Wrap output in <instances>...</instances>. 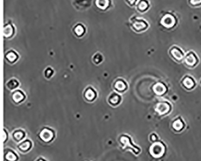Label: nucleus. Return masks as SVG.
I'll use <instances>...</instances> for the list:
<instances>
[{"mask_svg": "<svg viewBox=\"0 0 201 161\" xmlns=\"http://www.w3.org/2000/svg\"><path fill=\"white\" fill-rule=\"evenodd\" d=\"M38 136L42 142L49 144L54 140L56 132L53 129L49 127H43L39 132Z\"/></svg>", "mask_w": 201, "mask_h": 161, "instance_id": "1", "label": "nucleus"}, {"mask_svg": "<svg viewBox=\"0 0 201 161\" xmlns=\"http://www.w3.org/2000/svg\"><path fill=\"white\" fill-rule=\"evenodd\" d=\"M119 141L122 147L123 150L129 148L133 151L134 153L136 155H138L141 153V148L138 146L134 145L132 142L131 138L127 135H122L119 138Z\"/></svg>", "mask_w": 201, "mask_h": 161, "instance_id": "2", "label": "nucleus"}, {"mask_svg": "<svg viewBox=\"0 0 201 161\" xmlns=\"http://www.w3.org/2000/svg\"><path fill=\"white\" fill-rule=\"evenodd\" d=\"M199 58L196 53L191 50L185 54L183 62L189 68H194L199 63Z\"/></svg>", "mask_w": 201, "mask_h": 161, "instance_id": "3", "label": "nucleus"}, {"mask_svg": "<svg viewBox=\"0 0 201 161\" xmlns=\"http://www.w3.org/2000/svg\"><path fill=\"white\" fill-rule=\"evenodd\" d=\"M166 147L164 144L161 141H157L153 142L150 148V155L155 158L161 157L164 155Z\"/></svg>", "mask_w": 201, "mask_h": 161, "instance_id": "4", "label": "nucleus"}, {"mask_svg": "<svg viewBox=\"0 0 201 161\" xmlns=\"http://www.w3.org/2000/svg\"><path fill=\"white\" fill-rule=\"evenodd\" d=\"M172 110V106L167 101H161L155 106V110L159 116L164 117L169 114Z\"/></svg>", "mask_w": 201, "mask_h": 161, "instance_id": "5", "label": "nucleus"}, {"mask_svg": "<svg viewBox=\"0 0 201 161\" xmlns=\"http://www.w3.org/2000/svg\"><path fill=\"white\" fill-rule=\"evenodd\" d=\"M169 54L171 58L174 61L178 63H181L183 62L185 53H184L182 50L178 47V46L174 45L172 47L169 51Z\"/></svg>", "mask_w": 201, "mask_h": 161, "instance_id": "6", "label": "nucleus"}, {"mask_svg": "<svg viewBox=\"0 0 201 161\" xmlns=\"http://www.w3.org/2000/svg\"><path fill=\"white\" fill-rule=\"evenodd\" d=\"M181 85L185 90L190 91L196 88V82L192 76L186 75L181 79Z\"/></svg>", "mask_w": 201, "mask_h": 161, "instance_id": "7", "label": "nucleus"}, {"mask_svg": "<svg viewBox=\"0 0 201 161\" xmlns=\"http://www.w3.org/2000/svg\"><path fill=\"white\" fill-rule=\"evenodd\" d=\"M113 88L117 93L123 94L128 89L127 83L123 78L116 79L113 83Z\"/></svg>", "mask_w": 201, "mask_h": 161, "instance_id": "8", "label": "nucleus"}, {"mask_svg": "<svg viewBox=\"0 0 201 161\" xmlns=\"http://www.w3.org/2000/svg\"><path fill=\"white\" fill-rule=\"evenodd\" d=\"M171 128L175 132H181L185 128V121L181 117H176L172 122Z\"/></svg>", "mask_w": 201, "mask_h": 161, "instance_id": "9", "label": "nucleus"}, {"mask_svg": "<svg viewBox=\"0 0 201 161\" xmlns=\"http://www.w3.org/2000/svg\"><path fill=\"white\" fill-rule=\"evenodd\" d=\"M11 100L15 105H19L22 103L26 98V95L21 89L15 90L11 95Z\"/></svg>", "mask_w": 201, "mask_h": 161, "instance_id": "10", "label": "nucleus"}, {"mask_svg": "<svg viewBox=\"0 0 201 161\" xmlns=\"http://www.w3.org/2000/svg\"><path fill=\"white\" fill-rule=\"evenodd\" d=\"M97 93L96 89L92 86L87 87L84 92V98L85 100L89 103L93 102L97 98Z\"/></svg>", "mask_w": 201, "mask_h": 161, "instance_id": "11", "label": "nucleus"}, {"mask_svg": "<svg viewBox=\"0 0 201 161\" xmlns=\"http://www.w3.org/2000/svg\"><path fill=\"white\" fill-rule=\"evenodd\" d=\"M32 147V142L30 140H25L19 142L17 145V148L20 152L22 153H26L31 150Z\"/></svg>", "mask_w": 201, "mask_h": 161, "instance_id": "12", "label": "nucleus"}, {"mask_svg": "<svg viewBox=\"0 0 201 161\" xmlns=\"http://www.w3.org/2000/svg\"><path fill=\"white\" fill-rule=\"evenodd\" d=\"M122 101V97L117 92H114L111 93L108 98V101L109 104L112 107H116L119 106Z\"/></svg>", "mask_w": 201, "mask_h": 161, "instance_id": "13", "label": "nucleus"}, {"mask_svg": "<svg viewBox=\"0 0 201 161\" xmlns=\"http://www.w3.org/2000/svg\"><path fill=\"white\" fill-rule=\"evenodd\" d=\"M153 90L156 95L158 96H162L166 94L167 91V87L164 83L162 82H158L153 85Z\"/></svg>", "mask_w": 201, "mask_h": 161, "instance_id": "14", "label": "nucleus"}, {"mask_svg": "<svg viewBox=\"0 0 201 161\" xmlns=\"http://www.w3.org/2000/svg\"><path fill=\"white\" fill-rule=\"evenodd\" d=\"M19 54L14 50H10L6 53L4 58L10 64H14L19 59Z\"/></svg>", "mask_w": 201, "mask_h": 161, "instance_id": "15", "label": "nucleus"}, {"mask_svg": "<svg viewBox=\"0 0 201 161\" xmlns=\"http://www.w3.org/2000/svg\"><path fill=\"white\" fill-rule=\"evenodd\" d=\"M27 134L26 132L21 129H16L14 130L11 134V136H12V139L14 141L17 143H19L24 140Z\"/></svg>", "mask_w": 201, "mask_h": 161, "instance_id": "16", "label": "nucleus"}, {"mask_svg": "<svg viewBox=\"0 0 201 161\" xmlns=\"http://www.w3.org/2000/svg\"><path fill=\"white\" fill-rule=\"evenodd\" d=\"M4 158L5 160L15 161L18 160V154L10 148H6L4 150Z\"/></svg>", "mask_w": 201, "mask_h": 161, "instance_id": "17", "label": "nucleus"}, {"mask_svg": "<svg viewBox=\"0 0 201 161\" xmlns=\"http://www.w3.org/2000/svg\"><path fill=\"white\" fill-rule=\"evenodd\" d=\"M161 24L163 26L165 27L170 28L173 27L175 24V18L170 15H165L161 21Z\"/></svg>", "mask_w": 201, "mask_h": 161, "instance_id": "18", "label": "nucleus"}, {"mask_svg": "<svg viewBox=\"0 0 201 161\" xmlns=\"http://www.w3.org/2000/svg\"><path fill=\"white\" fill-rule=\"evenodd\" d=\"M19 86V82L18 80L15 78L9 80L6 84V88L10 90H15Z\"/></svg>", "mask_w": 201, "mask_h": 161, "instance_id": "19", "label": "nucleus"}, {"mask_svg": "<svg viewBox=\"0 0 201 161\" xmlns=\"http://www.w3.org/2000/svg\"><path fill=\"white\" fill-rule=\"evenodd\" d=\"M14 28L12 25L7 24L4 27L3 30V34L5 38H10L14 36Z\"/></svg>", "mask_w": 201, "mask_h": 161, "instance_id": "20", "label": "nucleus"}, {"mask_svg": "<svg viewBox=\"0 0 201 161\" xmlns=\"http://www.w3.org/2000/svg\"><path fill=\"white\" fill-rule=\"evenodd\" d=\"M133 28L136 31H141L145 30L147 28V24L143 21H137L134 22L133 25Z\"/></svg>", "mask_w": 201, "mask_h": 161, "instance_id": "21", "label": "nucleus"}, {"mask_svg": "<svg viewBox=\"0 0 201 161\" xmlns=\"http://www.w3.org/2000/svg\"><path fill=\"white\" fill-rule=\"evenodd\" d=\"M74 31L77 36L82 37L85 33V28L82 25L78 24L74 28Z\"/></svg>", "mask_w": 201, "mask_h": 161, "instance_id": "22", "label": "nucleus"}, {"mask_svg": "<svg viewBox=\"0 0 201 161\" xmlns=\"http://www.w3.org/2000/svg\"><path fill=\"white\" fill-rule=\"evenodd\" d=\"M103 61V57L102 54L99 53H97L94 55L92 57V62L96 65L100 64Z\"/></svg>", "mask_w": 201, "mask_h": 161, "instance_id": "23", "label": "nucleus"}, {"mask_svg": "<svg viewBox=\"0 0 201 161\" xmlns=\"http://www.w3.org/2000/svg\"><path fill=\"white\" fill-rule=\"evenodd\" d=\"M54 74V71L51 67H48L44 71V76L46 78L50 79Z\"/></svg>", "mask_w": 201, "mask_h": 161, "instance_id": "24", "label": "nucleus"}, {"mask_svg": "<svg viewBox=\"0 0 201 161\" xmlns=\"http://www.w3.org/2000/svg\"><path fill=\"white\" fill-rule=\"evenodd\" d=\"M97 4L101 9H105L108 6V0H97Z\"/></svg>", "mask_w": 201, "mask_h": 161, "instance_id": "25", "label": "nucleus"}, {"mask_svg": "<svg viewBox=\"0 0 201 161\" xmlns=\"http://www.w3.org/2000/svg\"><path fill=\"white\" fill-rule=\"evenodd\" d=\"M149 140L150 141L153 143V142H157L159 140V137L158 136V135L155 133H151V135H150L149 136Z\"/></svg>", "mask_w": 201, "mask_h": 161, "instance_id": "26", "label": "nucleus"}, {"mask_svg": "<svg viewBox=\"0 0 201 161\" xmlns=\"http://www.w3.org/2000/svg\"><path fill=\"white\" fill-rule=\"evenodd\" d=\"M147 7V4L146 1H141L139 5V9L141 10H144Z\"/></svg>", "mask_w": 201, "mask_h": 161, "instance_id": "27", "label": "nucleus"}, {"mask_svg": "<svg viewBox=\"0 0 201 161\" xmlns=\"http://www.w3.org/2000/svg\"><path fill=\"white\" fill-rule=\"evenodd\" d=\"M9 138V135H8V133L6 131V130L5 129H4V133H3V142L5 144L6 142V141L8 140Z\"/></svg>", "mask_w": 201, "mask_h": 161, "instance_id": "28", "label": "nucleus"}, {"mask_svg": "<svg viewBox=\"0 0 201 161\" xmlns=\"http://www.w3.org/2000/svg\"><path fill=\"white\" fill-rule=\"evenodd\" d=\"M191 3L192 4H200L201 3V0H191Z\"/></svg>", "mask_w": 201, "mask_h": 161, "instance_id": "29", "label": "nucleus"}, {"mask_svg": "<svg viewBox=\"0 0 201 161\" xmlns=\"http://www.w3.org/2000/svg\"><path fill=\"white\" fill-rule=\"evenodd\" d=\"M130 2H131V3H133L134 1H135V0H129Z\"/></svg>", "mask_w": 201, "mask_h": 161, "instance_id": "30", "label": "nucleus"}, {"mask_svg": "<svg viewBox=\"0 0 201 161\" xmlns=\"http://www.w3.org/2000/svg\"><path fill=\"white\" fill-rule=\"evenodd\" d=\"M200 85H201V79H200Z\"/></svg>", "mask_w": 201, "mask_h": 161, "instance_id": "31", "label": "nucleus"}]
</instances>
